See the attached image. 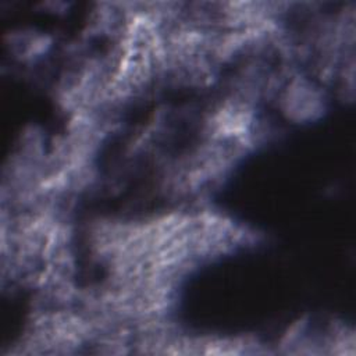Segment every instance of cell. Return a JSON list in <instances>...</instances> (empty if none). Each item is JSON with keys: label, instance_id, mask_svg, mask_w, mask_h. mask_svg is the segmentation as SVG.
Here are the masks:
<instances>
[{"label": "cell", "instance_id": "obj_1", "mask_svg": "<svg viewBox=\"0 0 356 356\" xmlns=\"http://www.w3.org/2000/svg\"><path fill=\"white\" fill-rule=\"evenodd\" d=\"M275 93L281 111L293 122L314 121L325 111L327 100L323 88L306 75L284 76Z\"/></svg>", "mask_w": 356, "mask_h": 356}, {"label": "cell", "instance_id": "obj_2", "mask_svg": "<svg viewBox=\"0 0 356 356\" xmlns=\"http://www.w3.org/2000/svg\"><path fill=\"white\" fill-rule=\"evenodd\" d=\"M6 46L10 54L19 63H35L51 46V39L33 29H18L7 36Z\"/></svg>", "mask_w": 356, "mask_h": 356}]
</instances>
